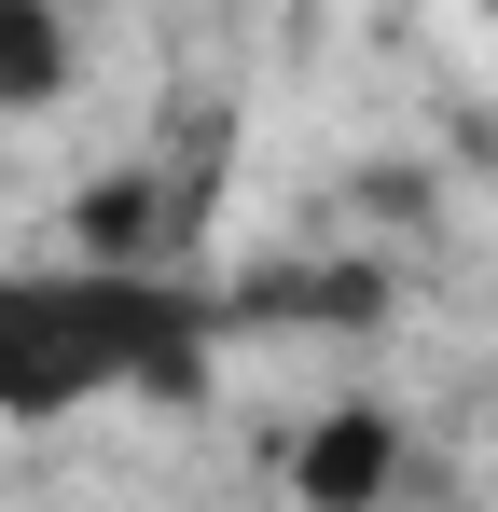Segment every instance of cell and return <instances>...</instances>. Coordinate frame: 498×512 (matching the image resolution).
Returning <instances> with one entry per match:
<instances>
[{
    "instance_id": "cell-4",
    "label": "cell",
    "mask_w": 498,
    "mask_h": 512,
    "mask_svg": "<svg viewBox=\"0 0 498 512\" xmlns=\"http://www.w3.org/2000/svg\"><path fill=\"white\" fill-rule=\"evenodd\" d=\"M56 84H70V28H56V0H0V111H42Z\"/></svg>"
},
{
    "instance_id": "cell-1",
    "label": "cell",
    "mask_w": 498,
    "mask_h": 512,
    "mask_svg": "<svg viewBox=\"0 0 498 512\" xmlns=\"http://www.w3.org/2000/svg\"><path fill=\"white\" fill-rule=\"evenodd\" d=\"M125 388L194 402L208 388V305L180 277H111V263H56V277L0 263V416H83Z\"/></svg>"
},
{
    "instance_id": "cell-2",
    "label": "cell",
    "mask_w": 498,
    "mask_h": 512,
    "mask_svg": "<svg viewBox=\"0 0 498 512\" xmlns=\"http://www.w3.org/2000/svg\"><path fill=\"white\" fill-rule=\"evenodd\" d=\"M388 485H402V429L374 416V402H332V416L291 443V499L305 512H374Z\"/></svg>"
},
{
    "instance_id": "cell-5",
    "label": "cell",
    "mask_w": 498,
    "mask_h": 512,
    "mask_svg": "<svg viewBox=\"0 0 498 512\" xmlns=\"http://www.w3.org/2000/svg\"><path fill=\"white\" fill-rule=\"evenodd\" d=\"M471 14H498V0H471Z\"/></svg>"
},
{
    "instance_id": "cell-3",
    "label": "cell",
    "mask_w": 498,
    "mask_h": 512,
    "mask_svg": "<svg viewBox=\"0 0 498 512\" xmlns=\"http://www.w3.org/2000/svg\"><path fill=\"white\" fill-rule=\"evenodd\" d=\"M180 236V194L153 167H111L83 180V263H111V277H153V250Z\"/></svg>"
}]
</instances>
